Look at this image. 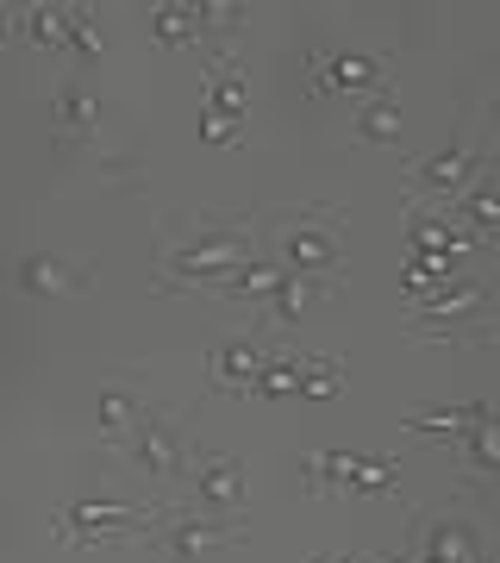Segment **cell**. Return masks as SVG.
<instances>
[{
  "mask_svg": "<svg viewBox=\"0 0 500 563\" xmlns=\"http://www.w3.org/2000/svg\"><path fill=\"white\" fill-rule=\"evenodd\" d=\"M25 32H32V44H44V51H69V13L32 7V13H25Z\"/></svg>",
  "mask_w": 500,
  "mask_h": 563,
  "instance_id": "cell-21",
  "label": "cell"
},
{
  "mask_svg": "<svg viewBox=\"0 0 500 563\" xmlns=\"http://www.w3.org/2000/svg\"><path fill=\"white\" fill-rule=\"evenodd\" d=\"M144 420V401H138V388L132 383H113V388H100V439L107 444H125V432Z\"/></svg>",
  "mask_w": 500,
  "mask_h": 563,
  "instance_id": "cell-14",
  "label": "cell"
},
{
  "mask_svg": "<svg viewBox=\"0 0 500 563\" xmlns=\"http://www.w3.org/2000/svg\"><path fill=\"white\" fill-rule=\"evenodd\" d=\"M69 51H100V32L88 25V13H76V7H69Z\"/></svg>",
  "mask_w": 500,
  "mask_h": 563,
  "instance_id": "cell-24",
  "label": "cell"
},
{
  "mask_svg": "<svg viewBox=\"0 0 500 563\" xmlns=\"http://www.w3.org/2000/svg\"><path fill=\"white\" fill-rule=\"evenodd\" d=\"M200 139L207 144H232V120H213V113H207V120H200Z\"/></svg>",
  "mask_w": 500,
  "mask_h": 563,
  "instance_id": "cell-25",
  "label": "cell"
},
{
  "mask_svg": "<svg viewBox=\"0 0 500 563\" xmlns=\"http://www.w3.org/2000/svg\"><path fill=\"white\" fill-rule=\"evenodd\" d=\"M263 363H269V357H263L251 339H220V344H213V383H220L225 395H244V401H251Z\"/></svg>",
  "mask_w": 500,
  "mask_h": 563,
  "instance_id": "cell-10",
  "label": "cell"
},
{
  "mask_svg": "<svg viewBox=\"0 0 500 563\" xmlns=\"http://www.w3.org/2000/svg\"><path fill=\"white\" fill-rule=\"evenodd\" d=\"M57 120H63V132H95L100 125V101L81 88V81H69L57 95Z\"/></svg>",
  "mask_w": 500,
  "mask_h": 563,
  "instance_id": "cell-19",
  "label": "cell"
},
{
  "mask_svg": "<svg viewBox=\"0 0 500 563\" xmlns=\"http://www.w3.org/2000/svg\"><path fill=\"white\" fill-rule=\"evenodd\" d=\"M244 101H251V81H244V69L232 57H220L213 69H207V113L213 120H244Z\"/></svg>",
  "mask_w": 500,
  "mask_h": 563,
  "instance_id": "cell-11",
  "label": "cell"
},
{
  "mask_svg": "<svg viewBox=\"0 0 500 563\" xmlns=\"http://www.w3.org/2000/svg\"><path fill=\"white\" fill-rule=\"evenodd\" d=\"M313 288H325V282L300 276V269H281V282L269 288V325H300V307L313 301Z\"/></svg>",
  "mask_w": 500,
  "mask_h": 563,
  "instance_id": "cell-16",
  "label": "cell"
},
{
  "mask_svg": "<svg viewBox=\"0 0 500 563\" xmlns=\"http://www.w3.org/2000/svg\"><path fill=\"white\" fill-rule=\"evenodd\" d=\"M320 213V207H313ZM313 213H300L288 232H281V269H300V276H332L344 257V232L338 220H313Z\"/></svg>",
  "mask_w": 500,
  "mask_h": 563,
  "instance_id": "cell-5",
  "label": "cell"
},
{
  "mask_svg": "<svg viewBox=\"0 0 500 563\" xmlns=\"http://www.w3.org/2000/svg\"><path fill=\"white\" fill-rule=\"evenodd\" d=\"M20 288L25 295H81L88 276H81L76 263H63V257H25L20 263Z\"/></svg>",
  "mask_w": 500,
  "mask_h": 563,
  "instance_id": "cell-12",
  "label": "cell"
},
{
  "mask_svg": "<svg viewBox=\"0 0 500 563\" xmlns=\"http://www.w3.org/2000/svg\"><path fill=\"white\" fill-rule=\"evenodd\" d=\"M244 457L232 451H213V457L195 463V507L200 514H238L244 507Z\"/></svg>",
  "mask_w": 500,
  "mask_h": 563,
  "instance_id": "cell-7",
  "label": "cell"
},
{
  "mask_svg": "<svg viewBox=\"0 0 500 563\" xmlns=\"http://www.w3.org/2000/svg\"><path fill=\"white\" fill-rule=\"evenodd\" d=\"M125 457L138 463L151 483H181V470H188V451H181V432H176V420L163 413V407H144V420L125 432V444H120Z\"/></svg>",
  "mask_w": 500,
  "mask_h": 563,
  "instance_id": "cell-4",
  "label": "cell"
},
{
  "mask_svg": "<svg viewBox=\"0 0 500 563\" xmlns=\"http://www.w3.org/2000/svg\"><path fill=\"white\" fill-rule=\"evenodd\" d=\"M381 81V57H363V51H338V57H320V88H344V95H363Z\"/></svg>",
  "mask_w": 500,
  "mask_h": 563,
  "instance_id": "cell-13",
  "label": "cell"
},
{
  "mask_svg": "<svg viewBox=\"0 0 500 563\" xmlns=\"http://www.w3.org/2000/svg\"><path fill=\"white\" fill-rule=\"evenodd\" d=\"M481 307H488V282L481 276L444 282L425 301H413V339H488L476 325Z\"/></svg>",
  "mask_w": 500,
  "mask_h": 563,
  "instance_id": "cell-3",
  "label": "cell"
},
{
  "mask_svg": "<svg viewBox=\"0 0 500 563\" xmlns=\"http://www.w3.org/2000/svg\"><path fill=\"white\" fill-rule=\"evenodd\" d=\"M344 376L338 357H300V395H332Z\"/></svg>",
  "mask_w": 500,
  "mask_h": 563,
  "instance_id": "cell-22",
  "label": "cell"
},
{
  "mask_svg": "<svg viewBox=\"0 0 500 563\" xmlns=\"http://www.w3.org/2000/svg\"><path fill=\"white\" fill-rule=\"evenodd\" d=\"M295 388H300V357H269L251 395H257V401H281V395H295Z\"/></svg>",
  "mask_w": 500,
  "mask_h": 563,
  "instance_id": "cell-20",
  "label": "cell"
},
{
  "mask_svg": "<svg viewBox=\"0 0 500 563\" xmlns=\"http://www.w3.org/2000/svg\"><path fill=\"white\" fill-rule=\"evenodd\" d=\"M163 551H169V563H195L207 544H238L244 526L238 520H163Z\"/></svg>",
  "mask_w": 500,
  "mask_h": 563,
  "instance_id": "cell-8",
  "label": "cell"
},
{
  "mask_svg": "<svg viewBox=\"0 0 500 563\" xmlns=\"http://www.w3.org/2000/svg\"><path fill=\"white\" fill-rule=\"evenodd\" d=\"M488 125L500 132V88H495V101H488Z\"/></svg>",
  "mask_w": 500,
  "mask_h": 563,
  "instance_id": "cell-26",
  "label": "cell"
},
{
  "mask_svg": "<svg viewBox=\"0 0 500 563\" xmlns=\"http://www.w3.org/2000/svg\"><path fill=\"white\" fill-rule=\"evenodd\" d=\"M357 132H363L369 144H400V139H407V125H400V107L388 101V95H381V101H369V107L357 113Z\"/></svg>",
  "mask_w": 500,
  "mask_h": 563,
  "instance_id": "cell-18",
  "label": "cell"
},
{
  "mask_svg": "<svg viewBox=\"0 0 500 563\" xmlns=\"http://www.w3.org/2000/svg\"><path fill=\"white\" fill-rule=\"evenodd\" d=\"M151 38L169 44V51H181V44H200L207 32H200L195 7H157V13H151Z\"/></svg>",
  "mask_w": 500,
  "mask_h": 563,
  "instance_id": "cell-17",
  "label": "cell"
},
{
  "mask_svg": "<svg viewBox=\"0 0 500 563\" xmlns=\"http://www.w3.org/2000/svg\"><path fill=\"white\" fill-rule=\"evenodd\" d=\"M376 488H395V463L388 457H363L357 476H351V495H376Z\"/></svg>",
  "mask_w": 500,
  "mask_h": 563,
  "instance_id": "cell-23",
  "label": "cell"
},
{
  "mask_svg": "<svg viewBox=\"0 0 500 563\" xmlns=\"http://www.w3.org/2000/svg\"><path fill=\"white\" fill-rule=\"evenodd\" d=\"M251 244H257V232H251V225H238V220H207L195 239L169 244V282H176V288H195V282L238 276L244 263H251Z\"/></svg>",
  "mask_w": 500,
  "mask_h": 563,
  "instance_id": "cell-2",
  "label": "cell"
},
{
  "mask_svg": "<svg viewBox=\"0 0 500 563\" xmlns=\"http://www.w3.org/2000/svg\"><path fill=\"white\" fill-rule=\"evenodd\" d=\"M169 520V501H69L51 520L57 539H69L76 551H95V544H113V539H144Z\"/></svg>",
  "mask_w": 500,
  "mask_h": 563,
  "instance_id": "cell-1",
  "label": "cell"
},
{
  "mask_svg": "<svg viewBox=\"0 0 500 563\" xmlns=\"http://www.w3.org/2000/svg\"><path fill=\"white\" fill-rule=\"evenodd\" d=\"M481 151L476 144H451V151H432L425 163H413V195H432V201L457 207L469 188L481 181Z\"/></svg>",
  "mask_w": 500,
  "mask_h": 563,
  "instance_id": "cell-6",
  "label": "cell"
},
{
  "mask_svg": "<svg viewBox=\"0 0 500 563\" xmlns=\"http://www.w3.org/2000/svg\"><path fill=\"white\" fill-rule=\"evenodd\" d=\"M0 57H7V20H0Z\"/></svg>",
  "mask_w": 500,
  "mask_h": 563,
  "instance_id": "cell-27",
  "label": "cell"
},
{
  "mask_svg": "<svg viewBox=\"0 0 500 563\" xmlns=\"http://www.w3.org/2000/svg\"><path fill=\"white\" fill-rule=\"evenodd\" d=\"M444 213H451V220L469 232V239L488 244V239H495V225H500V195H495V181H476V188H469L457 207H444Z\"/></svg>",
  "mask_w": 500,
  "mask_h": 563,
  "instance_id": "cell-15",
  "label": "cell"
},
{
  "mask_svg": "<svg viewBox=\"0 0 500 563\" xmlns=\"http://www.w3.org/2000/svg\"><path fill=\"white\" fill-rule=\"evenodd\" d=\"M463 463L476 470V476H488V483H500V432H495V413H488V401H469L463 407Z\"/></svg>",
  "mask_w": 500,
  "mask_h": 563,
  "instance_id": "cell-9",
  "label": "cell"
}]
</instances>
